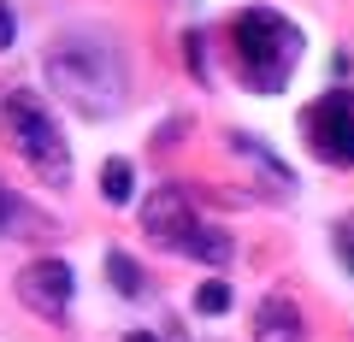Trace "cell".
I'll return each instance as SVG.
<instances>
[{"instance_id":"cell-9","label":"cell","mask_w":354,"mask_h":342,"mask_svg":"<svg viewBox=\"0 0 354 342\" xmlns=\"http://www.w3.org/2000/svg\"><path fill=\"white\" fill-rule=\"evenodd\" d=\"M130 189H136V171H130V160H106V165H101V195H106L113 207H124Z\"/></svg>"},{"instance_id":"cell-11","label":"cell","mask_w":354,"mask_h":342,"mask_svg":"<svg viewBox=\"0 0 354 342\" xmlns=\"http://www.w3.org/2000/svg\"><path fill=\"white\" fill-rule=\"evenodd\" d=\"M24 218H30V213H24V201H18V195L6 189V183H0V236H12V230L24 225Z\"/></svg>"},{"instance_id":"cell-8","label":"cell","mask_w":354,"mask_h":342,"mask_svg":"<svg viewBox=\"0 0 354 342\" xmlns=\"http://www.w3.org/2000/svg\"><path fill=\"white\" fill-rule=\"evenodd\" d=\"M106 278H113V289H118V295H130V301L148 289V283H142V266L130 260V254H118V248L106 254Z\"/></svg>"},{"instance_id":"cell-13","label":"cell","mask_w":354,"mask_h":342,"mask_svg":"<svg viewBox=\"0 0 354 342\" xmlns=\"http://www.w3.org/2000/svg\"><path fill=\"white\" fill-rule=\"evenodd\" d=\"M0 48H12V6H0Z\"/></svg>"},{"instance_id":"cell-3","label":"cell","mask_w":354,"mask_h":342,"mask_svg":"<svg viewBox=\"0 0 354 342\" xmlns=\"http://www.w3.org/2000/svg\"><path fill=\"white\" fill-rule=\"evenodd\" d=\"M6 124H12V142H18V153H24L30 171H36L41 183H53V189H65V183H71V148H65L59 118L41 106V95L12 89L6 95Z\"/></svg>"},{"instance_id":"cell-12","label":"cell","mask_w":354,"mask_h":342,"mask_svg":"<svg viewBox=\"0 0 354 342\" xmlns=\"http://www.w3.org/2000/svg\"><path fill=\"white\" fill-rule=\"evenodd\" d=\"M337 254H342V266H348V272H354V230H348V225H342V230H337Z\"/></svg>"},{"instance_id":"cell-2","label":"cell","mask_w":354,"mask_h":342,"mask_svg":"<svg viewBox=\"0 0 354 342\" xmlns=\"http://www.w3.org/2000/svg\"><path fill=\"white\" fill-rule=\"evenodd\" d=\"M230 41H236V59H242V83H248L254 95L290 89L295 65H301V48H307L301 30H295L283 12H272V6H248V12H236Z\"/></svg>"},{"instance_id":"cell-5","label":"cell","mask_w":354,"mask_h":342,"mask_svg":"<svg viewBox=\"0 0 354 342\" xmlns=\"http://www.w3.org/2000/svg\"><path fill=\"white\" fill-rule=\"evenodd\" d=\"M142 230H148L160 248H177V254H189L195 248V236H201V218H195V207H189V195L177 189V183H165V189H153L148 201H142Z\"/></svg>"},{"instance_id":"cell-4","label":"cell","mask_w":354,"mask_h":342,"mask_svg":"<svg viewBox=\"0 0 354 342\" xmlns=\"http://www.w3.org/2000/svg\"><path fill=\"white\" fill-rule=\"evenodd\" d=\"M301 130H307V148L325 165H354V95L348 89L319 95L301 113Z\"/></svg>"},{"instance_id":"cell-7","label":"cell","mask_w":354,"mask_h":342,"mask_svg":"<svg viewBox=\"0 0 354 342\" xmlns=\"http://www.w3.org/2000/svg\"><path fill=\"white\" fill-rule=\"evenodd\" d=\"M254 342H307V325H301V307L290 295H266L254 307Z\"/></svg>"},{"instance_id":"cell-14","label":"cell","mask_w":354,"mask_h":342,"mask_svg":"<svg viewBox=\"0 0 354 342\" xmlns=\"http://www.w3.org/2000/svg\"><path fill=\"white\" fill-rule=\"evenodd\" d=\"M124 342H160V336H148V330H130V336Z\"/></svg>"},{"instance_id":"cell-1","label":"cell","mask_w":354,"mask_h":342,"mask_svg":"<svg viewBox=\"0 0 354 342\" xmlns=\"http://www.w3.org/2000/svg\"><path fill=\"white\" fill-rule=\"evenodd\" d=\"M48 83L65 106H77L83 118H118L130 101V71L118 59L113 41L101 36H65L48 48Z\"/></svg>"},{"instance_id":"cell-6","label":"cell","mask_w":354,"mask_h":342,"mask_svg":"<svg viewBox=\"0 0 354 342\" xmlns=\"http://www.w3.org/2000/svg\"><path fill=\"white\" fill-rule=\"evenodd\" d=\"M71 295H77V278H71V266H65V260H36V266L18 272V301L36 307L41 319H65Z\"/></svg>"},{"instance_id":"cell-10","label":"cell","mask_w":354,"mask_h":342,"mask_svg":"<svg viewBox=\"0 0 354 342\" xmlns=\"http://www.w3.org/2000/svg\"><path fill=\"white\" fill-rule=\"evenodd\" d=\"M230 307V283H201V289H195V313H225Z\"/></svg>"}]
</instances>
